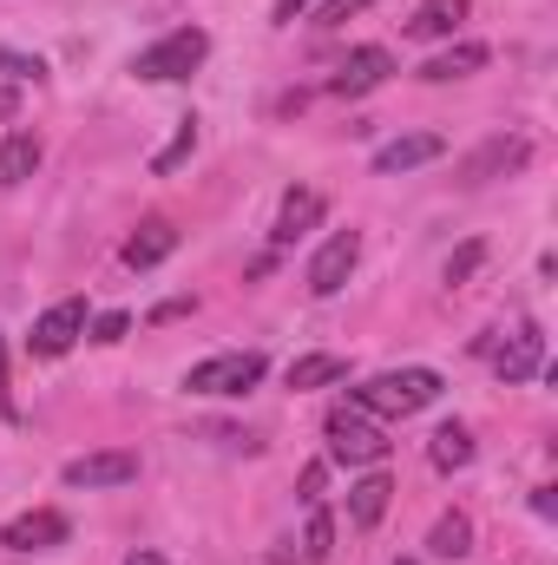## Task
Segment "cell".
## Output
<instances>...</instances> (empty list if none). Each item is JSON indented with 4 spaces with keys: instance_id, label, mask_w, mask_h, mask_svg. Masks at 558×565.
I'll list each match as a JSON object with an SVG mask.
<instances>
[{
    "instance_id": "cell-1",
    "label": "cell",
    "mask_w": 558,
    "mask_h": 565,
    "mask_svg": "<svg viewBox=\"0 0 558 565\" xmlns=\"http://www.w3.org/2000/svg\"><path fill=\"white\" fill-rule=\"evenodd\" d=\"M348 402H355L362 415L408 422V415H420V408H433V402H440V375H433V369H388V375L362 382Z\"/></svg>"
},
{
    "instance_id": "cell-2",
    "label": "cell",
    "mask_w": 558,
    "mask_h": 565,
    "mask_svg": "<svg viewBox=\"0 0 558 565\" xmlns=\"http://www.w3.org/2000/svg\"><path fill=\"white\" fill-rule=\"evenodd\" d=\"M329 460H342V467H382L388 460V434L375 427V415H362L355 402H342V408H329Z\"/></svg>"
},
{
    "instance_id": "cell-3",
    "label": "cell",
    "mask_w": 558,
    "mask_h": 565,
    "mask_svg": "<svg viewBox=\"0 0 558 565\" xmlns=\"http://www.w3.org/2000/svg\"><path fill=\"white\" fill-rule=\"evenodd\" d=\"M204 53H211V33L204 26H178V33H164L158 46H144L139 60H132V79H191L197 66H204Z\"/></svg>"
},
{
    "instance_id": "cell-4",
    "label": "cell",
    "mask_w": 558,
    "mask_h": 565,
    "mask_svg": "<svg viewBox=\"0 0 558 565\" xmlns=\"http://www.w3.org/2000/svg\"><path fill=\"white\" fill-rule=\"evenodd\" d=\"M264 355L257 349H230V355H211V362H197L191 375H184V388L191 395H250L257 382H264Z\"/></svg>"
},
{
    "instance_id": "cell-5",
    "label": "cell",
    "mask_w": 558,
    "mask_h": 565,
    "mask_svg": "<svg viewBox=\"0 0 558 565\" xmlns=\"http://www.w3.org/2000/svg\"><path fill=\"white\" fill-rule=\"evenodd\" d=\"M388 73H395V53H388V46H355V53L335 66L329 93H335V99H362V93L388 86Z\"/></svg>"
},
{
    "instance_id": "cell-6",
    "label": "cell",
    "mask_w": 558,
    "mask_h": 565,
    "mask_svg": "<svg viewBox=\"0 0 558 565\" xmlns=\"http://www.w3.org/2000/svg\"><path fill=\"white\" fill-rule=\"evenodd\" d=\"M546 369V335H539V322H519L500 349H493V375L513 388V382H533Z\"/></svg>"
},
{
    "instance_id": "cell-7",
    "label": "cell",
    "mask_w": 558,
    "mask_h": 565,
    "mask_svg": "<svg viewBox=\"0 0 558 565\" xmlns=\"http://www.w3.org/2000/svg\"><path fill=\"white\" fill-rule=\"evenodd\" d=\"M60 480H66V487H132V480H139V454H132V447L79 454V460H66Z\"/></svg>"
},
{
    "instance_id": "cell-8",
    "label": "cell",
    "mask_w": 558,
    "mask_h": 565,
    "mask_svg": "<svg viewBox=\"0 0 558 565\" xmlns=\"http://www.w3.org/2000/svg\"><path fill=\"white\" fill-rule=\"evenodd\" d=\"M355 264H362V231H335L315 250V264H309V289L315 296H342V282L355 277Z\"/></svg>"
},
{
    "instance_id": "cell-9",
    "label": "cell",
    "mask_w": 558,
    "mask_h": 565,
    "mask_svg": "<svg viewBox=\"0 0 558 565\" xmlns=\"http://www.w3.org/2000/svg\"><path fill=\"white\" fill-rule=\"evenodd\" d=\"M86 335V296H66V302H53L40 322H33V355H66L73 342Z\"/></svg>"
},
{
    "instance_id": "cell-10",
    "label": "cell",
    "mask_w": 558,
    "mask_h": 565,
    "mask_svg": "<svg viewBox=\"0 0 558 565\" xmlns=\"http://www.w3.org/2000/svg\"><path fill=\"white\" fill-rule=\"evenodd\" d=\"M66 513H53V507H40V513H20V520H7L0 526V546L7 553H46V546H66Z\"/></svg>"
},
{
    "instance_id": "cell-11",
    "label": "cell",
    "mask_w": 558,
    "mask_h": 565,
    "mask_svg": "<svg viewBox=\"0 0 558 565\" xmlns=\"http://www.w3.org/2000/svg\"><path fill=\"white\" fill-rule=\"evenodd\" d=\"M171 250H178V224H171V217H144L139 231L126 237L119 257H126V270H158Z\"/></svg>"
},
{
    "instance_id": "cell-12",
    "label": "cell",
    "mask_w": 558,
    "mask_h": 565,
    "mask_svg": "<svg viewBox=\"0 0 558 565\" xmlns=\"http://www.w3.org/2000/svg\"><path fill=\"white\" fill-rule=\"evenodd\" d=\"M440 151H447V139H440V132H408V139H395V145H382V151H375V171H382V178H395V171L433 164Z\"/></svg>"
},
{
    "instance_id": "cell-13",
    "label": "cell",
    "mask_w": 558,
    "mask_h": 565,
    "mask_svg": "<svg viewBox=\"0 0 558 565\" xmlns=\"http://www.w3.org/2000/svg\"><path fill=\"white\" fill-rule=\"evenodd\" d=\"M388 493H395V480L375 467V473H362L355 487H348V526H382V513H388Z\"/></svg>"
},
{
    "instance_id": "cell-14",
    "label": "cell",
    "mask_w": 558,
    "mask_h": 565,
    "mask_svg": "<svg viewBox=\"0 0 558 565\" xmlns=\"http://www.w3.org/2000/svg\"><path fill=\"white\" fill-rule=\"evenodd\" d=\"M493 53L480 46V40H460V46H447V53H433L427 66H420V79H433V86H447V79H466V73H480Z\"/></svg>"
},
{
    "instance_id": "cell-15",
    "label": "cell",
    "mask_w": 558,
    "mask_h": 565,
    "mask_svg": "<svg viewBox=\"0 0 558 565\" xmlns=\"http://www.w3.org/2000/svg\"><path fill=\"white\" fill-rule=\"evenodd\" d=\"M315 224H322V191H289L277 204V231H270V237H277V244H296V237L315 231Z\"/></svg>"
},
{
    "instance_id": "cell-16",
    "label": "cell",
    "mask_w": 558,
    "mask_h": 565,
    "mask_svg": "<svg viewBox=\"0 0 558 565\" xmlns=\"http://www.w3.org/2000/svg\"><path fill=\"white\" fill-rule=\"evenodd\" d=\"M526 158H533V145L526 139H493L480 158H466V184H486L493 171H519Z\"/></svg>"
},
{
    "instance_id": "cell-17",
    "label": "cell",
    "mask_w": 558,
    "mask_h": 565,
    "mask_svg": "<svg viewBox=\"0 0 558 565\" xmlns=\"http://www.w3.org/2000/svg\"><path fill=\"white\" fill-rule=\"evenodd\" d=\"M460 20H466V0H420L415 20H408V33H415V40H447Z\"/></svg>"
},
{
    "instance_id": "cell-18",
    "label": "cell",
    "mask_w": 558,
    "mask_h": 565,
    "mask_svg": "<svg viewBox=\"0 0 558 565\" xmlns=\"http://www.w3.org/2000/svg\"><path fill=\"white\" fill-rule=\"evenodd\" d=\"M427 553H433V559H466V553H473V520H466V513H440Z\"/></svg>"
},
{
    "instance_id": "cell-19",
    "label": "cell",
    "mask_w": 558,
    "mask_h": 565,
    "mask_svg": "<svg viewBox=\"0 0 558 565\" xmlns=\"http://www.w3.org/2000/svg\"><path fill=\"white\" fill-rule=\"evenodd\" d=\"M33 171H40V139H33V132L0 139V184H26Z\"/></svg>"
},
{
    "instance_id": "cell-20",
    "label": "cell",
    "mask_w": 558,
    "mask_h": 565,
    "mask_svg": "<svg viewBox=\"0 0 558 565\" xmlns=\"http://www.w3.org/2000/svg\"><path fill=\"white\" fill-rule=\"evenodd\" d=\"M427 460H433L440 473H460V467L473 460V434H466L460 422H447L440 434H433V440H427Z\"/></svg>"
},
{
    "instance_id": "cell-21",
    "label": "cell",
    "mask_w": 558,
    "mask_h": 565,
    "mask_svg": "<svg viewBox=\"0 0 558 565\" xmlns=\"http://www.w3.org/2000/svg\"><path fill=\"white\" fill-rule=\"evenodd\" d=\"M348 375V362L342 355H302V362H289V388L302 395V388H329V382H342Z\"/></svg>"
},
{
    "instance_id": "cell-22",
    "label": "cell",
    "mask_w": 558,
    "mask_h": 565,
    "mask_svg": "<svg viewBox=\"0 0 558 565\" xmlns=\"http://www.w3.org/2000/svg\"><path fill=\"white\" fill-rule=\"evenodd\" d=\"M191 151H197V119H178V132H171V145H164V151L151 158V171H158V178H171V171H178V164H184Z\"/></svg>"
},
{
    "instance_id": "cell-23",
    "label": "cell",
    "mask_w": 558,
    "mask_h": 565,
    "mask_svg": "<svg viewBox=\"0 0 558 565\" xmlns=\"http://www.w3.org/2000/svg\"><path fill=\"white\" fill-rule=\"evenodd\" d=\"M329 553H335V520H329V513H322V507H309V533H302V559H329Z\"/></svg>"
},
{
    "instance_id": "cell-24",
    "label": "cell",
    "mask_w": 558,
    "mask_h": 565,
    "mask_svg": "<svg viewBox=\"0 0 558 565\" xmlns=\"http://www.w3.org/2000/svg\"><path fill=\"white\" fill-rule=\"evenodd\" d=\"M126 335H132V316H126V309H106V316L93 322V342H126Z\"/></svg>"
},
{
    "instance_id": "cell-25",
    "label": "cell",
    "mask_w": 558,
    "mask_h": 565,
    "mask_svg": "<svg viewBox=\"0 0 558 565\" xmlns=\"http://www.w3.org/2000/svg\"><path fill=\"white\" fill-rule=\"evenodd\" d=\"M322 493H329V460H309L302 467V507H322Z\"/></svg>"
},
{
    "instance_id": "cell-26",
    "label": "cell",
    "mask_w": 558,
    "mask_h": 565,
    "mask_svg": "<svg viewBox=\"0 0 558 565\" xmlns=\"http://www.w3.org/2000/svg\"><path fill=\"white\" fill-rule=\"evenodd\" d=\"M0 73H7V79H40L46 66H40V60H26V53H13V46H0Z\"/></svg>"
},
{
    "instance_id": "cell-27",
    "label": "cell",
    "mask_w": 558,
    "mask_h": 565,
    "mask_svg": "<svg viewBox=\"0 0 558 565\" xmlns=\"http://www.w3.org/2000/svg\"><path fill=\"white\" fill-rule=\"evenodd\" d=\"M480 257H486V244H466V250H460V257L447 264V282L460 289V282H466V277H473V270H480Z\"/></svg>"
},
{
    "instance_id": "cell-28",
    "label": "cell",
    "mask_w": 558,
    "mask_h": 565,
    "mask_svg": "<svg viewBox=\"0 0 558 565\" xmlns=\"http://www.w3.org/2000/svg\"><path fill=\"white\" fill-rule=\"evenodd\" d=\"M368 0H322V26H342V20H355Z\"/></svg>"
},
{
    "instance_id": "cell-29",
    "label": "cell",
    "mask_w": 558,
    "mask_h": 565,
    "mask_svg": "<svg viewBox=\"0 0 558 565\" xmlns=\"http://www.w3.org/2000/svg\"><path fill=\"white\" fill-rule=\"evenodd\" d=\"M184 309H191V302H184V296H171V302H158V309H151V322H178Z\"/></svg>"
},
{
    "instance_id": "cell-30",
    "label": "cell",
    "mask_w": 558,
    "mask_h": 565,
    "mask_svg": "<svg viewBox=\"0 0 558 565\" xmlns=\"http://www.w3.org/2000/svg\"><path fill=\"white\" fill-rule=\"evenodd\" d=\"M533 513H539V520H552V513H558V500H552V487H539V493H533Z\"/></svg>"
},
{
    "instance_id": "cell-31",
    "label": "cell",
    "mask_w": 558,
    "mask_h": 565,
    "mask_svg": "<svg viewBox=\"0 0 558 565\" xmlns=\"http://www.w3.org/2000/svg\"><path fill=\"white\" fill-rule=\"evenodd\" d=\"M296 13H309V0H277V26H289Z\"/></svg>"
},
{
    "instance_id": "cell-32",
    "label": "cell",
    "mask_w": 558,
    "mask_h": 565,
    "mask_svg": "<svg viewBox=\"0 0 558 565\" xmlns=\"http://www.w3.org/2000/svg\"><path fill=\"white\" fill-rule=\"evenodd\" d=\"M13 113H20V93H13V86H0V119H13Z\"/></svg>"
},
{
    "instance_id": "cell-33",
    "label": "cell",
    "mask_w": 558,
    "mask_h": 565,
    "mask_svg": "<svg viewBox=\"0 0 558 565\" xmlns=\"http://www.w3.org/2000/svg\"><path fill=\"white\" fill-rule=\"evenodd\" d=\"M0 402H7V342H0Z\"/></svg>"
},
{
    "instance_id": "cell-34",
    "label": "cell",
    "mask_w": 558,
    "mask_h": 565,
    "mask_svg": "<svg viewBox=\"0 0 558 565\" xmlns=\"http://www.w3.org/2000/svg\"><path fill=\"white\" fill-rule=\"evenodd\" d=\"M126 565H164V559H158V553H132Z\"/></svg>"
},
{
    "instance_id": "cell-35",
    "label": "cell",
    "mask_w": 558,
    "mask_h": 565,
    "mask_svg": "<svg viewBox=\"0 0 558 565\" xmlns=\"http://www.w3.org/2000/svg\"><path fill=\"white\" fill-rule=\"evenodd\" d=\"M395 565H415V559H395Z\"/></svg>"
}]
</instances>
